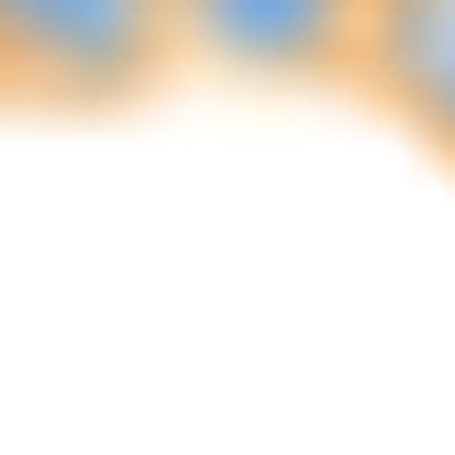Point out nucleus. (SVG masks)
I'll return each mask as SVG.
<instances>
[{
    "label": "nucleus",
    "mask_w": 455,
    "mask_h": 455,
    "mask_svg": "<svg viewBox=\"0 0 455 455\" xmlns=\"http://www.w3.org/2000/svg\"><path fill=\"white\" fill-rule=\"evenodd\" d=\"M185 62V0H0V99L111 111Z\"/></svg>",
    "instance_id": "f257e3e1"
},
{
    "label": "nucleus",
    "mask_w": 455,
    "mask_h": 455,
    "mask_svg": "<svg viewBox=\"0 0 455 455\" xmlns=\"http://www.w3.org/2000/svg\"><path fill=\"white\" fill-rule=\"evenodd\" d=\"M357 86H370L406 136H431V148L455 160V0H370Z\"/></svg>",
    "instance_id": "7ed1b4c3"
},
{
    "label": "nucleus",
    "mask_w": 455,
    "mask_h": 455,
    "mask_svg": "<svg viewBox=\"0 0 455 455\" xmlns=\"http://www.w3.org/2000/svg\"><path fill=\"white\" fill-rule=\"evenodd\" d=\"M370 50V0H185V62L246 86H320L357 75Z\"/></svg>",
    "instance_id": "f03ea898"
}]
</instances>
